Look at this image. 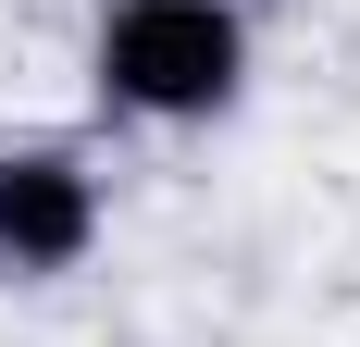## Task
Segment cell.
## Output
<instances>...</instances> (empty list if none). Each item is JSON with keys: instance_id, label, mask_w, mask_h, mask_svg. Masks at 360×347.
I'll return each mask as SVG.
<instances>
[{"instance_id": "1", "label": "cell", "mask_w": 360, "mask_h": 347, "mask_svg": "<svg viewBox=\"0 0 360 347\" xmlns=\"http://www.w3.org/2000/svg\"><path fill=\"white\" fill-rule=\"evenodd\" d=\"M261 87L249 0H100L87 13V100L149 137H199Z\"/></svg>"}, {"instance_id": "2", "label": "cell", "mask_w": 360, "mask_h": 347, "mask_svg": "<svg viewBox=\"0 0 360 347\" xmlns=\"http://www.w3.org/2000/svg\"><path fill=\"white\" fill-rule=\"evenodd\" d=\"M112 236V174L75 137H0V285H63Z\"/></svg>"}]
</instances>
